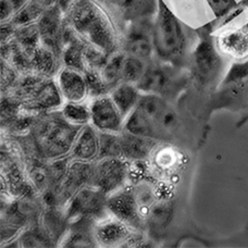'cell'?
<instances>
[{"instance_id":"obj_1","label":"cell","mask_w":248,"mask_h":248,"mask_svg":"<svg viewBox=\"0 0 248 248\" xmlns=\"http://www.w3.org/2000/svg\"><path fill=\"white\" fill-rule=\"evenodd\" d=\"M154 49L161 59L167 61H180L185 54L186 35L181 22L161 1L153 32Z\"/></svg>"},{"instance_id":"obj_2","label":"cell","mask_w":248,"mask_h":248,"mask_svg":"<svg viewBox=\"0 0 248 248\" xmlns=\"http://www.w3.org/2000/svg\"><path fill=\"white\" fill-rule=\"evenodd\" d=\"M78 126L66 121L63 117L49 119L43 123L37 136L43 152L48 157H58L72 150L79 132Z\"/></svg>"},{"instance_id":"obj_3","label":"cell","mask_w":248,"mask_h":248,"mask_svg":"<svg viewBox=\"0 0 248 248\" xmlns=\"http://www.w3.org/2000/svg\"><path fill=\"white\" fill-rule=\"evenodd\" d=\"M127 175L126 163L119 157H107L92 172L90 182L93 187L104 194L116 192L124 183Z\"/></svg>"},{"instance_id":"obj_4","label":"cell","mask_w":248,"mask_h":248,"mask_svg":"<svg viewBox=\"0 0 248 248\" xmlns=\"http://www.w3.org/2000/svg\"><path fill=\"white\" fill-rule=\"evenodd\" d=\"M123 116L113 103L111 96L96 98L91 106V122L96 130L117 133L121 130Z\"/></svg>"},{"instance_id":"obj_5","label":"cell","mask_w":248,"mask_h":248,"mask_svg":"<svg viewBox=\"0 0 248 248\" xmlns=\"http://www.w3.org/2000/svg\"><path fill=\"white\" fill-rule=\"evenodd\" d=\"M221 69V59L210 42L202 41L194 55V75L202 86L215 81Z\"/></svg>"},{"instance_id":"obj_6","label":"cell","mask_w":248,"mask_h":248,"mask_svg":"<svg viewBox=\"0 0 248 248\" xmlns=\"http://www.w3.org/2000/svg\"><path fill=\"white\" fill-rule=\"evenodd\" d=\"M104 196L105 194L95 187H84L78 190L70 202L66 217L69 219L88 218L99 214L106 206Z\"/></svg>"},{"instance_id":"obj_7","label":"cell","mask_w":248,"mask_h":248,"mask_svg":"<svg viewBox=\"0 0 248 248\" xmlns=\"http://www.w3.org/2000/svg\"><path fill=\"white\" fill-rule=\"evenodd\" d=\"M106 207L116 217L126 225L137 227L140 221V205L136 195L128 190L114 193L111 197L106 201Z\"/></svg>"},{"instance_id":"obj_8","label":"cell","mask_w":248,"mask_h":248,"mask_svg":"<svg viewBox=\"0 0 248 248\" xmlns=\"http://www.w3.org/2000/svg\"><path fill=\"white\" fill-rule=\"evenodd\" d=\"M173 73L165 66H150L146 69L143 77L136 83L140 92L145 94H155L160 96L167 91H170L173 83Z\"/></svg>"},{"instance_id":"obj_9","label":"cell","mask_w":248,"mask_h":248,"mask_svg":"<svg viewBox=\"0 0 248 248\" xmlns=\"http://www.w3.org/2000/svg\"><path fill=\"white\" fill-rule=\"evenodd\" d=\"M59 88L62 96L71 103H81L88 93L86 78L75 69L62 71L59 75Z\"/></svg>"},{"instance_id":"obj_10","label":"cell","mask_w":248,"mask_h":248,"mask_svg":"<svg viewBox=\"0 0 248 248\" xmlns=\"http://www.w3.org/2000/svg\"><path fill=\"white\" fill-rule=\"evenodd\" d=\"M100 153V139L95 127L85 124L75 139L72 147V155L79 161H90Z\"/></svg>"},{"instance_id":"obj_11","label":"cell","mask_w":248,"mask_h":248,"mask_svg":"<svg viewBox=\"0 0 248 248\" xmlns=\"http://www.w3.org/2000/svg\"><path fill=\"white\" fill-rule=\"evenodd\" d=\"M219 47L224 54L236 59H245L248 57V33L245 31H234L221 35Z\"/></svg>"},{"instance_id":"obj_12","label":"cell","mask_w":248,"mask_h":248,"mask_svg":"<svg viewBox=\"0 0 248 248\" xmlns=\"http://www.w3.org/2000/svg\"><path fill=\"white\" fill-rule=\"evenodd\" d=\"M128 236V229L122 221H106L95 230V237L105 246H114L124 242Z\"/></svg>"},{"instance_id":"obj_13","label":"cell","mask_w":248,"mask_h":248,"mask_svg":"<svg viewBox=\"0 0 248 248\" xmlns=\"http://www.w3.org/2000/svg\"><path fill=\"white\" fill-rule=\"evenodd\" d=\"M120 145L122 156L140 160L148 156L154 148L155 143L153 139L149 137L136 136L127 133L120 137Z\"/></svg>"},{"instance_id":"obj_14","label":"cell","mask_w":248,"mask_h":248,"mask_svg":"<svg viewBox=\"0 0 248 248\" xmlns=\"http://www.w3.org/2000/svg\"><path fill=\"white\" fill-rule=\"evenodd\" d=\"M111 98L120 110L123 118H126L136 108L140 95L136 86H133L131 83H124L112 92Z\"/></svg>"},{"instance_id":"obj_15","label":"cell","mask_w":248,"mask_h":248,"mask_svg":"<svg viewBox=\"0 0 248 248\" xmlns=\"http://www.w3.org/2000/svg\"><path fill=\"white\" fill-rule=\"evenodd\" d=\"M124 127L126 132L132 135L149 137V139H157L158 137V133L154 123L139 108H135L126 117Z\"/></svg>"},{"instance_id":"obj_16","label":"cell","mask_w":248,"mask_h":248,"mask_svg":"<svg viewBox=\"0 0 248 248\" xmlns=\"http://www.w3.org/2000/svg\"><path fill=\"white\" fill-rule=\"evenodd\" d=\"M61 96L59 86H57L54 82H47L35 92L33 101L39 108L52 109L61 105Z\"/></svg>"},{"instance_id":"obj_17","label":"cell","mask_w":248,"mask_h":248,"mask_svg":"<svg viewBox=\"0 0 248 248\" xmlns=\"http://www.w3.org/2000/svg\"><path fill=\"white\" fill-rule=\"evenodd\" d=\"M154 43L147 35L141 32L133 33L126 43L127 54L133 57L146 60L153 54Z\"/></svg>"},{"instance_id":"obj_18","label":"cell","mask_w":248,"mask_h":248,"mask_svg":"<svg viewBox=\"0 0 248 248\" xmlns=\"http://www.w3.org/2000/svg\"><path fill=\"white\" fill-rule=\"evenodd\" d=\"M147 66L143 59L128 55L124 58L122 65V79L124 83H137L146 72Z\"/></svg>"},{"instance_id":"obj_19","label":"cell","mask_w":248,"mask_h":248,"mask_svg":"<svg viewBox=\"0 0 248 248\" xmlns=\"http://www.w3.org/2000/svg\"><path fill=\"white\" fill-rule=\"evenodd\" d=\"M172 216H173V207L167 202L154 203L148 212L150 224L157 229L166 228L172 220Z\"/></svg>"},{"instance_id":"obj_20","label":"cell","mask_w":248,"mask_h":248,"mask_svg":"<svg viewBox=\"0 0 248 248\" xmlns=\"http://www.w3.org/2000/svg\"><path fill=\"white\" fill-rule=\"evenodd\" d=\"M62 117L74 125H85L91 121V108L81 103L69 101L62 110Z\"/></svg>"},{"instance_id":"obj_21","label":"cell","mask_w":248,"mask_h":248,"mask_svg":"<svg viewBox=\"0 0 248 248\" xmlns=\"http://www.w3.org/2000/svg\"><path fill=\"white\" fill-rule=\"evenodd\" d=\"M124 58L125 57L123 55H116L111 57V59L105 64L101 78L107 86H112L122 79V65Z\"/></svg>"},{"instance_id":"obj_22","label":"cell","mask_w":248,"mask_h":248,"mask_svg":"<svg viewBox=\"0 0 248 248\" xmlns=\"http://www.w3.org/2000/svg\"><path fill=\"white\" fill-rule=\"evenodd\" d=\"M100 139V153L101 157H120L121 145L120 137L112 135V133H104L99 136Z\"/></svg>"},{"instance_id":"obj_23","label":"cell","mask_w":248,"mask_h":248,"mask_svg":"<svg viewBox=\"0 0 248 248\" xmlns=\"http://www.w3.org/2000/svg\"><path fill=\"white\" fill-rule=\"evenodd\" d=\"M207 1L217 17L223 16L235 7L234 0H207Z\"/></svg>"},{"instance_id":"obj_24","label":"cell","mask_w":248,"mask_h":248,"mask_svg":"<svg viewBox=\"0 0 248 248\" xmlns=\"http://www.w3.org/2000/svg\"><path fill=\"white\" fill-rule=\"evenodd\" d=\"M86 82L88 86V92H91L95 96H99L103 94L105 91V86H107L105 84L103 78H97L96 75L93 74L87 75Z\"/></svg>"},{"instance_id":"obj_25","label":"cell","mask_w":248,"mask_h":248,"mask_svg":"<svg viewBox=\"0 0 248 248\" xmlns=\"http://www.w3.org/2000/svg\"><path fill=\"white\" fill-rule=\"evenodd\" d=\"M48 178H49V175L47 174L46 171H44L43 169H35L33 172V180H34V183L36 184V186L38 187H44L47 184V181Z\"/></svg>"},{"instance_id":"obj_26","label":"cell","mask_w":248,"mask_h":248,"mask_svg":"<svg viewBox=\"0 0 248 248\" xmlns=\"http://www.w3.org/2000/svg\"><path fill=\"white\" fill-rule=\"evenodd\" d=\"M13 11L15 10H13L11 2L9 1V0H2L1 1V19L4 20L6 17L10 16Z\"/></svg>"},{"instance_id":"obj_27","label":"cell","mask_w":248,"mask_h":248,"mask_svg":"<svg viewBox=\"0 0 248 248\" xmlns=\"http://www.w3.org/2000/svg\"><path fill=\"white\" fill-rule=\"evenodd\" d=\"M108 1H110L113 4H116V6H119V7H123L125 6V4L128 2V0H108Z\"/></svg>"},{"instance_id":"obj_28","label":"cell","mask_w":248,"mask_h":248,"mask_svg":"<svg viewBox=\"0 0 248 248\" xmlns=\"http://www.w3.org/2000/svg\"><path fill=\"white\" fill-rule=\"evenodd\" d=\"M41 6H50V4L55 1V0H35Z\"/></svg>"}]
</instances>
